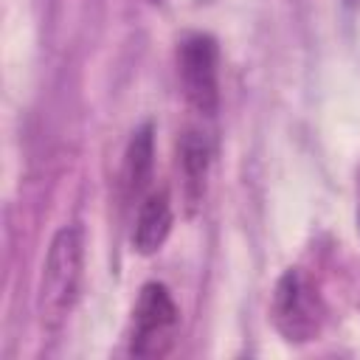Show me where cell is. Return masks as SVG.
<instances>
[{"label": "cell", "instance_id": "obj_1", "mask_svg": "<svg viewBox=\"0 0 360 360\" xmlns=\"http://www.w3.org/2000/svg\"><path fill=\"white\" fill-rule=\"evenodd\" d=\"M82 264H84L82 228L76 225L59 228L48 245V256L39 276V295H37V309L45 329H59L68 321L79 295Z\"/></svg>", "mask_w": 360, "mask_h": 360}, {"label": "cell", "instance_id": "obj_2", "mask_svg": "<svg viewBox=\"0 0 360 360\" xmlns=\"http://www.w3.org/2000/svg\"><path fill=\"white\" fill-rule=\"evenodd\" d=\"M270 318L287 343H307L321 332L323 301L315 284L307 278V273H301L298 267H290L278 278L273 290Z\"/></svg>", "mask_w": 360, "mask_h": 360}, {"label": "cell", "instance_id": "obj_3", "mask_svg": "<svg viewBox=\"0 0 360 360\" xmlns=\"http://www.w3.org/2000/svg\"><path fill=\"white\" fill-rule=\"evenodd\" d=\"M180 309L166 284L149 281L141 287L138 304L132 309V338L129 352L135 357H163L177 340Z\"/></svg>", "mask_w": 360, "mask_h": 360}, {"label": "cell", "instance_id": "obj_4", "mask_svg": "<svg viewBox=\"0 0 360 360\" xmlns=\"http://www.w3.org/2000/svg\"><path fill=\"white\" fill-rule=\"evenodd\" d=\"M177 70H180V84L186 101L202 112L211 115L219 104V51L214 37L208 34H191L177 53Z\"/></svg>", "mask_w": 360, "mask_h": 360}, {"label": "cell", "instance_id": "obj_5", "mask_svg": "<svg viewBox=\"0 0 360 360\" xmlns=\"http://www.w3.org/2000/svg\"><path fill=\"white\" fill-rule=\"evenodd\" d=\"M172 202H169V191H149L141 205H138V217H135V231H132V248L141 256H152L163 248L169 231H172Z\"/></svg>", "mask_w": 360, "mask_h": 360}, {"label": "cell", "instance_id": "obj_6", "mask_svg": "<svg viewBox=\"0 0 360 360\" xmlns=\"http://www.w3.org/2000/svg\"><path fill=\"white\" fill-rule=\"evenodd\" d=\"M211 166V141L200 129H186L180 138V172H183V188L186 200L194 208L205 194V177Z\"/></svg>", "mask_w": 360, "mask_h": 360}, {"label": "cell", "instance_id": "obj_7", "mask_svg": "<svg viewBox=\"0 0 360 360\" xmlns=\"http://www.w3.org/2000/svg\"><path fill=\"white\" fill-rule=\"evenodd\" d=\"M155 169V129L152 124H143L132 132V141L127 146L124 158V194L127 200H141Z\"/></svg>", "mask_w": 360, "mask_h": 360}, {"label": "cell", "instance_id": "obj_8", "mask_svg": "<svg viewBox=\"0 0 360 360\" xmlns=\"http://www.w3.org/2000/svg\"><path fill=\"white\" fill-rule=\"evenodd\" d=\"M152 3H160V0H152Z\"/></svg>", "mask_w": 360, "mask_h": 360}, {"label": "cell", "instance_id": "obj_9", "mask_svg": "<svg viewBox=\"0 0 360 360\" xmlns=\"http://www.w3.org/2000/svg\"><path fill=\"white\" fill-rule=\"evenodd\" d=\"M357 225H360V219H357Z\"/></svg>", "mask_w": 360, "mask_h": 360}]
</instances>
